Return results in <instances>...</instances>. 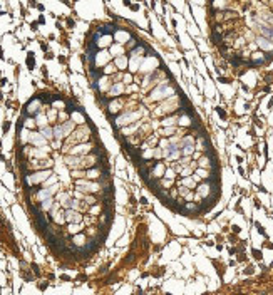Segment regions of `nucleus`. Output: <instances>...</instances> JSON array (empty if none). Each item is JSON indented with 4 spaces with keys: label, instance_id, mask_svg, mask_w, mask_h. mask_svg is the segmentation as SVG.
<instances>
[{
    "label": "nucleus",
    "instance_id": "1",
    "mask_svg": "<svg viewBox=\"0 0 273 295\" xmlns=\"http://www.w3.org/2000/svg\"><path fill=\"white\" fill-rule=\"evenodd\" d=\"M89 138H90V129L86 126V124H81V128H77L76 131H72V133L65 138L64 151H67L71 146H76V144H79V143H86Z\"/></svg>",
    "mask_w": 273,
    "mask_h": 295
},
{
    "label": "nucleus",
    "instance_id": "2",
    "mask_svg": "<svg viewBox=\"0 0 273 295\" xmlns=\"http://www.w3.org/2000/svg\"><path fill=\"white\" fill-rule=\"evenodd\" d=\"M52 174V171L49 168L47 169H40L37 173H30V174H25V183L27 186H34V184H39V183H44L47 178Z\"/></svg>",
    "mask_w": 273,
    "mask_h": 295
},
{
    "label": "nucleus",
    "instance_id": "3",
    "mask_svg": "<svg viewBox=\"0 0 273 295\" xmlns=\"http://www.w3.org/2000/svg\"><path fill=\"white\" fill-rule=\"evenodd\" d=\"M76 188L86 194L102 191V186L99 183H96V181H86V180H76Z\"/></svg>",
    "mask_w": 273,
    "mask_h": 295
},
{
    "label": "nucleus",
    "instance_id": "4",
    "mask_svg": "<svg viewBox=\"0 0 273 295\" xmlns=\"http://www.w3.org/2000/svg\"><path fill=\"white\" fill-rule=\"evenodd\" d=\"M92 151H94V146L89 143H79V144H76V146H72L67 149L69 154H76V156H86Z\"/></svg>",
    "mask_w": 273,
    "mask_h": 295
},
{
    "label": "nucleus",
    "instance_id": "5",
    "mask_svg": "<svg viewBox=\"0 0 273 295\" xmlns=\"http://www.w3.org/2000/svg\"><path fill=\"white\" fill-rule=\"evenodd\" d=\"M40 106H42V99L40 97H34L32 101H29V104L25 106V114L27 116H34L40 111Z\"/></svg>",
    "mask_w": 273,
    "mask_h": 295
},
{
    "label": "nucleus",
    "instance_id": "6",
    "mask_svg": "<svg viewBox=\"0 0 273 295\" xmlns=\"http://www.w3.org/2000/svg\"><path fill=\"white\" fill-rule=\"evenodd\" d=\"M94 64H92V67H97V69H102V65L104 64H107L109 62V59H111V55L107 54L106 51H101V52H96V55H94Z\"/></svg>",
    "mask_w": 273,
    "mask_h": 295
},
{
    "label": "nucleus",
    "instance_id": "7",
    "mask_svg": "<svg viewBox=\"0 0 273 295\" xmlns=\"http://www.w3.org/2000/svg\"><path fill=\"white\" fill-rule=\"evenodd\" d=\"M65 221H69V223H81L82 221V215L74 208H67L65 210Z\"/></svg>",
    "mask_w": 273,
    "mask_h": 295
},
{
    "label": "nucleus",
    "instance_id": "8",
    "mask_svg": "<svg viewBox=\"0 0 273 295\" xmlns=\"http://www.w3.org/2000/svg\"><path fill=\"white\" fill-rule=\"evenodd\" d=\"M29 141L34 144V146H37V148H44L47 144V139L42 136V134H40V133H32V131H30Z\"/></svg>",
    "mask_w": 273,
    "mask_h": 295
},
{
    "label": "nucleus",
    "instance_id": "9",
    "mask_svg": "<svg viewBox=\"0 0 273 295\" xmlns=\"http://www.w3.org/2000/svg\"><path fill=\"white\" fill-rule=\"evenodd\" d=\"M164 173H166V166H164V163H161V161L154 163V166H153V168H151V171H149V174H153L154 178H161V176H164Z\"/></svg>",
    "mask_w": 273,
    "mask_h": 295
},
{
    "label": "nucleus",
    "instance_id": "10",
    "mask_svg": "<svg viewBox=\"0 0 273 295\" xmlns=\"http://www.w3.org/2000/svg\"><path fill=\"white\" fill-rule=\"evenodd\" d=\"M71 119L76 122V124H86V121H87V118L84 116V112L81 111L79 108H76L74 111H71Z\"/></svg>",
    "mask_w": 273,
    "mask_h": 295
},
{
    "label": "nucleus",
    "instance_id": "11",
    "mask_svg": "<svg viewBox=\"0 0 273 295\" xmlns=\"http://www.w3.org/2000/svg\"><path fill=\"white\" fill-rule=\"evenodd\" d=\"M114 39L117 40V44H124V42H127V40L131 39V35H129V32L124 30V29H116Z\"/></svg>",
    "mask_w": 273,
    "mask_h": 295
},
{
    "label": "nucleus",
    "instance_id": "12",
    "mask_svg": "<svg viewBox=\"0 0 273 295\" xmlns=\"http://www.w3.org/2000/svg\"><path fill=\"white\" fill-rule=\"evenodd\" d=\"M122 92H124V84H122V82H117V84H114V86H112L111 89H109L107 97H109V99H112V97L121 96Z\"/></svg>",
    "mask_w": 273,
    "mask_h": 295
},
{
    "label": "nucleus",
    "instance_id": "13",
    "mask_svg": "<svg viewBox=\"0 0 273 295\" xmlns=\"http://www.w3.org/2000/svg\"><path fill=\"white\" fill-rule=\"evenodd\" d=\"M102 176V171L99 168H87L86 169V178L87 180H97V178H101Z\"/></svg>",
    "mask_w": 273,
    "mask_h": 295
},
{
    "label": "nucleus",
    "instance_id": "14",
    "mask_svg": "<svg viewBox=\"0 0 273 295\" xmlns=\"http://www.w3.org/2000/svg\"><path fill=\"white\" fill-rule=\"evenodd\" d=\"M54 206V198H47V200H44V201H40V206H39V211H44V213H47V211H51V208Z\"/></svg>",
    "mask_w": 273,
    "mask_h": 295
},
{
    "label": "nucleus",
    "instance_id": "15",
    "mask_svg": "<svg viewBox=\"0 0 273 295\" xmlns=\"http://www.w3.org/2000/svg\"><path fill=\"white\" fill-rule=\"evenodd\" d=\"M72 243L76 245V247H86V245H87L86 235H82L81 231H79V233H76V237L72 238Z\"/></svg>",
    "mask_w": 273,
    "mask_h": 295
},
{
    "label": "nucleus",
    "instance_id": "16",
    "mask_svg": "<svg viewBox=\"0 0 273 295\" xmlns=\"http://www.w3.org/2000/svg\"><path fill=\"white\" fill-rule=\"evenodd\" d=\"M40 134H42L47 141H52L54 139V128H51L49 124H47V126L40 128Z\"/></svg>",
    "mask_w": 273,
    "mask_h": 295
},
{
    "label": "nucleus",
    "instance_id": "17",
    "mask_svg": "<svg viewBox=\"0 0 273 295\" xmlns=\"http://www.w3.org/2000/svg\"><path fill=\"white\" fill-rule=\"evenodd\" d=\"M35 122H37V126L39 128H44L47 126V122H49V118H47V114H44V112H37L35 114Z\"/></svg>",
    "mask_w": 273,
    "mask_h": 295
},
{
    "label": "nucleus",
    "instance_id": "18",
    "mask_svg": "<svg viewBox=\"0 0 273 295\" xmlns=\"http://www.w3.org/2000/svg\"><path fill=\"white\" fill-rule=\"evenodd\" d=\"M127 65H129V61H127L126 55H119V57L116 59V67H117L119 71H124Z\"/></svg>",
    "mask_w": 273,
    "mask_h": 295
},
{
    "label": "nucleus",
    "instance_id": "19",
    "mask_svg": "<svg viewBox=\"0 0 273 295\" xmlns=\"http://www.w3.org/2000/svg\"><path fill=\"white\" fill-rule=\"evenodd\" d=\"M121 108H122V101H111L107 106V112L109 114H114V112L121 111Z\"/></svg>",
    "mask_w": 273,
    "mask_h": 295
},
{
    "label": "nucleus",
    "instance_id": "20",
    "mask_svg": "<svg viewBox=\"0 0 273 295\" xmlns=\"http://www.w3.org/2000/svg\"><path fill=\"white\" fill-rule=\"evenodd\" d=\"M181 184L189 188V190H193V188H196V180L193 176H184V178H181Z\"/></svg>",
    "mask_w": 273,
    "mask_h": 295
},
{
    "label": "nucleus",
    "instance_id": "21",
    "mask_svg": "<svg viewBox=\"0 0 273 295\" xmlns=\"http://www.w3.org/2000/svg\"><path fill=\"white\" fill-rule=\"evenodd\" d=\"M178 119H179V116H169V118L164 119V121H161V124H163V128L164 126H176Z\"/></svg>",
    "mask_w": 273,
    "mask_h": 295
},
{
    "label": "nucleus",
    "instance_id": "22",
    "mask_svg": "<svg viewBox=\"0 0 273 295\" xmlns=\"http://www.w3.org/2000/svg\"><path fill=\"white\" fill-rule=\"evenodd\" d=\"M111 52H112V55H116V57H119V55H124V47H122L121 44H116V45L111 47Z\"/></svg>",
    "mask_w": 273,
    "mask_h": 295
},
{
    "label": "nucleus",
    "instance_id": "23",
    "mask_svg": "<svg viewBox=\"0 0 273 295\" xmlns=\"http://www.w3.org/2000/svg\"><path fill=\"white\" fill-rule=\"evenodd\" d=\"M22 126L27 128V129H32V128L37 126V122H35V119H34V118H27L25 121L22 122Z\"/></svg>",
    "mask_w": 273,
    "mask_h": 295
},
{
    "label": "nucleus",
    "instance_id": "24",
    "mask_svg": "<svg viewBox=\"0 0 273 295\" xmlns=\"http://www.w3.org/2000/svg\"><path fill=\"white\" fill-rule=\"evenodd\" d=\"M52 108H55V109H65V102L62 101V99H57V97H54V101H52Z\"/></svg>",
    "mask_w": 273,
    "mask_h": 295
},
{
    "label": "nucleus",
    "instance_id": "25",
    "mask_svg": "<svg viewBox=\"0 0 273 295\" xmlns=\"http://www.w3.org/2000/svg\"><path fill=\"white\" fill-rule=\"evenodd\" d=\"M81 230H82V227H81L79 223H71V225H69V233L76 235V233H79Z\"/></svg>",
    "mask_w": 273,
    "mask_h": 295
},
{
    "label": "nucleus",
    "instance_id": "26",
    "mask_svg": "<svg viewBox=\"0 0 273 295\" xmlns=\"http://www.w3.org/2000/svg\"><path fill=\"white\" fill-rule=\"evenodd\" d=\"M72 178H76V180L86 178V169H84V171H81V169H72Z\"/></svg>",
    "mask_w": 273,
    "mask_h": 295
},
{
    "label": "nucleus",
    "instance_id": "27",
    "mask_svg": "<svg viewBox=\"0 0 273 295\" xmlns=\"http://www.w3.org/2000/svg\"><path fill=\"white\" fill-rule=\"evenodd\" d=\"M112 72H116V64H107L104 69H102V74H112Z\"/></svg>",
    "mask_w": 273,
    "mask_h": 295
},
{
    "label": "nucleus",
    "instance_id": "28",
    "mask_svg": "<svg viewBox=\"0 0 273 295\" xmlns=\"http://www.w3.org/2000/svg\"><path fill=\"white\" fill-rule=\"evenodd\" d=\"M47 118H49V121H55V118H57V109L52 108L51 111L47 112Z\"/></svg>",
    "mask_w": 273,
    "mask_h": 295
},
{
    "label": "nucleus",
    "instance_id": "29",
    "mask_svg": "<svg viewBox=\"0 0 273 295\" xmlns=\"http://www.w3.org/2000/svg\"><path fill=\"white\" fill-rule=\"evenodd\" d=\"M27 65L30 69H34V55L32 54H29V57H27Z\"/></svg>",
    "mask_w": 273,
    "mask_h": 295
},
{
    "label": "nucleus",
    "instance_id": "30",
    "mask_svg": "<svg viewBox=\"0 0 273 295\" xmlns=\"http://www.w3.org/2000/svg\"><path fill=\"white\" fill-rule=\"evenodd\" d=\"M131 81H133V77H131V74H126V76H124V82H126V84H129Z\"/></svg>",
    "mask_w": 273,
    "mask_h": 295
}]
</instances>
